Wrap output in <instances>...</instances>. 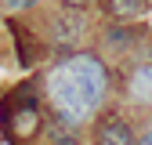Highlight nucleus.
Returning <instances> with one entry per match:
<instances>
[{"mask_svg": "<svg viewBox=\"0 0 152 145\" xmlns=\"http://www.w3.org/2000/svg\"><path fill=\"white\" fill-rule=\"evenodd\" d=\"M65 69L72 72L76 80H80V87L91 94V102L98 105V102H102V94H105V65L94 58V54H76V58H69V62H65Z\"/></svg>", "mask_w": 152, "mask_h": 145, "instance_id": "f03ea898", "label": "nucleus"}, {"mask_svg": "<svg viewBox=\"0 0 152 145\" xmlns=\"http://www.w3.org/2000/svg\"><path fill=\"white\" fill-rule=\"evenodd\" d=\"M36 127H40V105H36L33 98L18 102V105H15V120H11V131H15L18 138H29V134H36Z\"/></svg>", "mask_w": 152, "mask_h": 145, "instance_id": "7ed1b4c3", "label": "nucleus"}, {"mask_svg": "<svg viewBox=\"0 0 152 145\" xmlns=\"http://www.w3.org/2000/svg\"><path fill=\"white\" fill-rule=\"evenodd\" d=\"M33 0H7V7H15V11H22V7H29Z\"/></svg>", "mask_w": 152, "mask_h": 145, "instance_id": "0eeeda50", "label": "nucleus"}, {"mask_svg": "<svg viewBox=\"0 0 152 145\" xmlns=\"http://www.w3.org/2000/svg\"><path fill=\"white\" fill-rule=\"evenodd\" d=\"M65 4H69V7H80V4H87V0H65Z\"/></svg>", "mask_w": 152, "mask_h": 145, "instance_id": "1a4fd4ad", "label": "nucleus"}, {"mask_svg": "<svg viewBox=\"0 0 152 145\" xmlns=\"http://www.w3.org/2000/svg\"><path fill=\"white\" fill-rule=\"evenodd\" d=\"M109 7L120 22H134V18H141L148 11V0H109Z\"/></svg>", "mask_w": 152, "mask_h": 145, "instance_id": "423d86ee", "label": "nucleus"}, {"mask_svg": "<svg viewBox=\"0 0 152 145\" xmlns=\"http://www.w3.org/2000/svg\"><path fill=\"white\" fill-rule=\"evenodd\" d=\"M138 145H152V127H148V131L141 134V141H138Z\"/></svg>", "mask_w": 152, "mask_h": 145, "instance_id": "6e6552de", "label": "nucleus"}, {"mask_svg": "<svg viewBox=\"0 0 152 145\" xmlns=\"http://www.w3.org/2000/svg\"><path fill=\"white\" fill-rule=\"evenodd\" d=\"M127 91L134 102H152V65H138L127 80Z\"/></svg>", "mask_w": 152, "mask_h": 145, "instance_id": "20e7f679", "label": "nucleus"}, {"mask_svg": "<svg viewBox=\"0 0 152 145\" xmlns=\"http://www.w3.org/2000/svg\"><path fill=\"white\" fill-rule=\"evenodd\" d=\"M47 98H51V105H54V113H58L65 123H72V127L80 123V120H87V113L94 109L91 94L80 87V80H76L65 65H58V69L47 76Z\"/></svg>", "mask_w": 152, "mask_h": 145, "instance_id": "f257e3e1", "label": "nucleus"}, {"mask_svg": "<svg viewBox=\"0 0 152 145\" xmlns=\"http://www.w3.org/2000/svg\"><path fill=\"white\" fill-rule=\"evenodd\" d=\"M98 145H134V138H130V127L123 120H109L98 127Z\"/></svg>", "mask_w": 152, "mask_h": 145, "instance_id": "39448f33", "label": "nucleus"}, {"mask_svg": "<svg viewBox=\"0 0 152 145\" xmlns=\"http://www.w3.org/2000/svg\"><path fill=\"white\" fill-rule=\"evenodd\" d=\"M62 145H76V141H62Z\"/></svg>", "mask_w": 152, "mask_h": 145, "instance_id": "9d476101", "label": "nucleus"}]
</instances>
